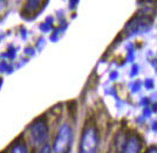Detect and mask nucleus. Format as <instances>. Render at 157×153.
Returning a JSON list of instances; mask_svg holds the SVG:
<instances>
[{"label":"nucleus","instance_id":"1","mask_svg":"<svg viewBox=\"0 0 157 153\" xmlns=\"http://www.w3.org/2000/svg\"><path fill=\"white\" fill-rule=\"evenodd\" d=\"M98 144V136L95 125L93 124L86 125L85 130L82 132L81 144H80V153H96Z\"/></svg>","mask_w":157,"mask_h":153},{"label":"nucleus","instance_id":"2","mask_svg":"<svg viewBox=\"0 0 157 153\" xmlns=\"http://www.w3.org/2000/svg\"><path fill=\"white\" fill-rule=\"evenodd\" d=\"M72 126L65 123L63 125H61V127L58 131L56 138L54 141V152L55 153H66L68 151V148L71 147V141H72Z\"/></svg>","mask_w":157,"mask_h":153},{"label":"nucleus","instance_id":"3","mask_svg":"<svg viewBox=\"0 0 157 153\" xmlns=\"http://www.w3.org/2000/svg\"><path fill=\"white\" fill-rule=\"evenodd\" d=\"M142 141L137 134H130L124 143L123 153H140L141 152Z\"/></svg>","mask_w":157,"mask_h":153},{"label":"nucleus","instance_id":"4","mask_svg":"<svg viewBox=\"0 0 157 153\" xmlns=\"http://www.w3.org/2000/svg\"><path fill=\"white\" fill-rule=\"evenodd\" d=\"M32 136L33 139L36 143H41L47 138V126L46 123H36L35 125H33L32 127Z\"/></svg>","mask_w":157,"mask_h":153},{"label":"nucleus","instance_id":"5","mask_svg":"<svg viewBox=\"0 0 157 153\" xmlns=\"http://www.w3.org/2000/svg\"><path fill=\"white\" fill-rule=\"evenodd\" d=\"M39 153H51V146L49 145H45L39 151Z\"/></svg>","mask_w":157,"mask_h":153},{"label":"nucleus","instance_id":"6","mask_svg":"<svg viewBox=\"0 0 157 153\" xmlns=\"http://www.w3.org/2000/svg\"><path fill=\"white\" fill-rule=\"evenodd\" d=\"M145 153H157V147H149L148 150H147V152Z\"/></svg>","mask_w":157,"mask_h":153}]
</instances>
